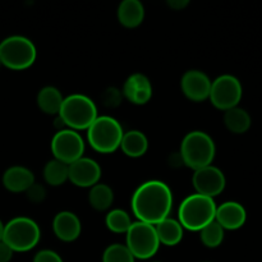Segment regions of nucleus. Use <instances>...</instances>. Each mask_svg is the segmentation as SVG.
Instances as JSON below:
<instances>
[{"label": "nucleus", "mask_w": 262, "mask_h": 262, "mask_svg": "<svg viewBox=\"0 0 262 262\" xmlns=\"http://www.w3.org/2000/svg\"><path fill=\"white\" fill-rule=\"evenodd\" d=\"M242 94L243 90L239 79L232 74H223L211 82L209 97L215 107L227 112L238 106Z\"/></svg>", "instance_id": "obj_9"}, {"label": "nucleus", "mask_w": 262, "mask_h": 262, "mask_svg": "<svg viewBox=\"0 0 262 262\" xmlns=\"http://www.w3.org/2000/svg\"><path fill=\"white\" fill-rule=\"evenodd\" d=\"M102 262H135V257L127 246L115 243V245H110L104 251Z\"/></svg>", "instance_id": "obj_27"}, {"label": "nucleus", "mask_w": 262, "mask_h": 262, "mask_svg": "<svg viewBox=\"0 0 262 262\" xmlns=\"http://www.w3.org/2000/svg\"><path fill=\"white\" fill-rule=\"evenodd\" d=\"M145 18V8L140 0H123L118 7V19L128 28L137 27Z\"/></svg>", "instance_id": "obj_18"}, {"label": "nucleus", "mask_w": 262, "mask_h": 262, "mask_svg": "<svg viewBox=\"0 0 262 262\" xmlns=\"http://www.w3.org/2000/svg\"><path fill=\"white\" fill-rule=\"evenodd\" d=\"M40 227L30 217H14L4 225L3 242L7 243L14 252H26L32 250L40 242Z\"/></svg>", "instance_id": "obj_5"}, {"label": "nucleus", "mask_w": 262, "mask_h": 262, "mask_svg": "<svg viewBox=\"0 0 262 262\" xmlns=\"http://www.w3.org/2000/svg\"><path fill=\"white\" fill-rule=\"evenodd\" d=\"M188 0H169L168 5L176 10H181L188 5Z\"/></svg>", "instance_id": "obj_32"}, {"label": "nucleus", "mask_w": 262, "mask_h": 262, "mask_svg": "<svg viewBox=\"0 0 262 262\" xmlns=\"http://www.w3.org/2000/svg\"><path fill=\"white\" fill-rule=\"evenodd\" d=\"M192 183H193L197 193L212 199L224 191L227 179H225L224 173L219 168L209 165L199 169V170H194Z\"/></svg>", "instance_id": "obj_11"}, {"label": "nucleus", "mask_w": 262, "mask_h": 262, "mask_svg": "<svg viewBox=\"0 0 262 262\" xmlns=\"http://www.w3.org/2000/svg\"><path fill=\"white\" fill-rule=\"evenodd\" d=\"M26 193H27V199L30 200L31 202H33V204H38V202H41L43 199H45L46 192H45V188H43L41 184L33 183L32 186L26 191Z\"/></svg>", "instance_id": "obj_29"}, {"label": "nucleus", "mask_w": 262, "mask_h": 262, "mask_svg": "<svg viewBox=\"0 0 262 262\" xmlns=\"http://www.w3.org/2000/svg\"><path fill=\"white\" fill-rule=\"evenodd\" d=\"M59 117L73 130L87 129L97 118V107L86 95L73 94L64 97Z\"/></svg>", "instance_id": "obj_6"}, {"label": "nucleus", "mask_w": 262, "mask_h": 262, "mask_svg": "<svg viewBox=\"0 0 262 262\" xmlns=\"http://www.w3.org/2000/svg\"><path fill=\"white\" fill-rule=\"evenodd\" d=\"M4 225L5 224H3V222L0 220V242L3 241V234H4Z\"/></svg>", "instance_id": "obj_33"}, {"label": "nucleus", "mask_w": 262, "mask_h": 262, "mask_svg": "<svg viewBox=\"0 0 262 262\" xmlns=\"http://www.w3.org/2000/svg\"><path fill=\"white\" fill-rule=\"evenodd\" d=\"M216 204L211 197L194 193L186 197L179 206L178 222L188 230H201L215 220Z\"/></svg>", "instance_id": "obj_2"}, {"label": "nucleus", "mask_w": 262, "mask_h": 262, "mask_svg": "<svg viewBox=\"0 0 262 262\" xmlns=\"http://www.w3.org/2000/svg\"><path fill=\"white\" fill-rule=\"evenodd\" d=\"M159 242L165 246H176L183 238V227L178 220L166 217L155 225Z\"/></svg>", "instance_id": "obj_20"}, {"label": "nucleus", "mask_w": 262, "mask_h": 262, "mask_svg": "<svg viewBox=\"0 0 262 262\" xmlns=\"http://www.w3.org/2000/svg\"><path fill=\"white\" fill-rule=\"evenodd\" d=\"M173 206V193L161 181L141 184L132 196V210L138 222L156 225L169 217Z\"/></svg>", "instance_id": "obj_1"}, {"label": "nucleus", "mask_w": 262, "mask_h": 262, "mask_svg": "<svg viewBox=\"0 0 262 262\" xmlns=\"http://www.w3.org/2000/svg\"><path fill=\"white\" fill-rule=\"evenodd\" d=\"M127 248L135 258L147 260L158 252L159 242L155 225L143 222L132 223L127 232Z\"/></svg>", "instance_id": "obj_8"}, {"label": "nucleus", "mask_w": 262, "mask_h": 262, "mask_svg": "<svg viewBox=\"0 0 262 262\" xmlns=\"http://www.w3.org/2000/svg\"><path fill=\"white\" fill-rule=\"evenodd\" d=\"M105 224L107 229L114 233H127L132 225V222H130L129 215L124 210L115 209L106 215Z\"/></svg>", "instance_id": "obj_26"}, {"label": "nucleus", "mask_w": 262, "mask_h": 262, "mask_svg": "<svg viewBox=\"0 0 262 262\" xmlns=\"http://www.w3.org/2000/svg\"><path fill=\"white\" fill-rule=\"evenodd\" d=\"M224 124L230 132L242 135L250 129L251 117L242 107H232L224 113Z\"/></svg>", "instance_id": "obj_22"}, {"label": "nucleus", "mask_w": 262, "mask_h": 262, "mask_svg": "<svg viewBox=\"0 0 262 262\" xmlns=\"http://www.w3.org/2000/svg\"><path fill=\"white\" fill-rule=\"evenodd\" d=\"M0 67H2V60H0Z\"/></svg>", "instance_id": "obj_34"}, {"label": "nucleus", "mask_w": 262, "mask_h": 262, "mask_svg": "<svg viewBox=\"0 0 262 262\" xmlns=\"http://www.w3.org/2000/svg\"><path fill=\"white\" fill-rule=\"evenodd\" d=\"M120 147L129 158H140L148 148L147 137L141 130H128L123 135Z\"/></svg>", "instance_id": "obj_19"}, {"label": "nucleus", "mask_w": 262, "mask_h": 262, "mask_svg": "<svg viewBox=\"0 0 262 262\" xmlns=\"http://www.w3.org/2000/svg\"><path fill=\"white\" fill-rule=\"evenodd\" d=\"M33 262H63V260L55 251L42 250L36 253V256L33 257Z\"/></svg>", "instance_id": "obj_30"}, {"label": "nucleus", "mask_w": 262, "mask_h": 262, "mask_svg": "<svg viewBox=\"0 0 262 262\" xmlns=\"http://www.w3.org/2000/svg\"><path fill=\"white\" fill-rule=\"evenodd\" d=\"M13 252L14 251L7 243H4L3 241L0 242V262H9L13 257Z\"/></svg>", "instance_id": "obj_31"}, {"label": "nucleus", "mask_w": 262, "mask_h": 262, "mask_svg": "<svg viewBox=\"0 0 262 262\" xmlns=\"http://www.w3.org/2000/svg\"><path fill=\"white\" fill-rule=\"evenodd\" d=\"M123 94L133 104H146L152 96V86H151L150 79L142 73L132 74L124 82Z\"/></svg>", "instance_id": "obj_15"}, {"label": "nucleus", "mask_w": 262, "mask_h": 262, "mask_svg": "<svg viewBox=\"0 0 262 262\" xmlns=\"http://www.w3.org/2000/svg\"><path fill=\"white\" fill-rule=\"evenodd\" d=\"M124 132L117 119L107 115H101L94 120L87 128V140L92 148L102 154L114 152L120 147Z\"/></svg>", "instance_id": "obj_4"}, {"label": "nucleus", "mask_w": 262, "mask_h": 262, "mask_svg": "<svg viewBox=\"0 0 262 262\" xmlns=\"http://www.w3.org/2000/svg\"><path fill=\"white\" fill-rule=\"evenodd\" d=\"M102 104L107 107H115L122 102V94L115 87H109L104 91L101 96Z\"/></svg>", "instance_id": "obj_28"}, {"label": "nucleus", "mask_w": 262, "mask_h": 262, "mask_svg": "<svg viewBox=\"0 0 262 262\" xmlns=\"http://www.w3.org/2000/svg\"><path fill=\"white\" fill-rule=\"evenodd\" d=\"M35 183V176L30 169L20 165L8 168L3 174V184L10 192H26Z\"/></svg>", "instance_id": "obj_17"}, {"label": "nucleus", "mask_w": 262, "mask_h": 262, "mask_svg": "<svg viewBox=\"0 0 262 262\" xmlns=\"http://www.w3.org/2000/svg\"><path fill=\"white\" fill-rule=\"evenodd\" d=\"M200 232H201L200 237H201L202 243L209 248L219 247L224 241V229L216 220L207 224Z\"/></svg>", "instance_id": "obj_25"}, {"label": "nucleus", "mask_w": 262, "mask_h": 262, "mask_svg": "<svg viewBox=\"0 0 262 262\" xmlns=\"http://www.w3.org/2000/svg\"><path fill=\"white\" fill-rule=\"evenodd\" d=\"M36 46L30 38L14 35L0 42V60L2 66L20 71L32 66L36 60Z\"/></svg>", "instance_id": "obj_7"}, {"label": "nucleus", "mask_w": 262, "mask_h": 262, "mask_svg": "<svg viewBox=\"0 0 262 262\" xmlns=\"http://www.w3.org/2000/svg\"><path fill=\"white\" fill-rule=\"evenodd\" d=\"M215 220L222 225L223 229L237 230L245 225L247 212L239 202L228 201L216 207Z\"/></svg>", "instance_id": "obj_14"}, {"label": "nucleus", "mask_w": 262, "mask_h": 262, "mask_svg": "<svg viewBox=\"0 0 262 262\" xmlns=\"http://www.w3.org/2000/svg\"><path fill=\"white\" fill-rule=\"evenodd\" d=\"M51 151L56 160L69 165L82 158L84 152V142L81 135L76 130H58L51 140Z\"/></svg>", "instance_id": "obj_10"}, {"label": "nucleus", "mask_w": 262, "mask_h": 262, "mask_svg": "<svg viewBox=\"0 0 262 262\" xmlns=\"http://www.w3.org/2000/svg\"><path fill=\"white\" fill-rule=\"evenodd\" d=\"M89 201L91 206L97 211L107 210L112 206L113 201H114L113 189L106 184H95L94 187H91V191H90Z\"/></svg>", "instance_id": "obj_23"}, {"label": "nucleus", "mask_w": 262, "mask_h": 262, "mask_svg": "<svg viewBox=\"0 0 262 262\" xmlns=\"http://www.w3.org/2000/svg\"><path fill=\"white\" fill-rule=\"evenodd\" d=\"M53 229L59 239L64 242H73L81 235L82 225L76 214L71 211H61L54 217Z\"/></svg>", "instance_id": "obj_16"}, {"label": "nucleus", "mask_w": 262, "mask_h": 262, "mask_svg": "<svg viewBox=\"0 0 262 262\" xmlns=\"http://www.w3.org/2000/svg\"><path fill=\"white\" fill-rule=\"evenodd\" d=\"M64 97L61 92L54 86H46L37 95V105L46 114H59Z\"/></svg>", "instance_id": "obj_21"}, {"label": "nucleus", "mask_w": 262, "mask_h": 262, "mask_svg": "<svg viewBox=\"0 0 262 262\" xmlns=\"http://www.w3.org/2000/svg\"><path fill=\"white\" fill-rule=\"evenodd\" d=\"M183 94L192 101H204L210 96L211 81L206 73L201 71H188L181 79Z\"/></svg>", "instance_id": "obj_13"}, {"label": "nucleus", "mask_w": 262, "mask_h": 262, "mask_svg": "<svg viewBox=\"0 0 262 262\" xmlns=\"http://www.w3.org/2000/svg\"><path fill=\"white\" fill-rule=\"evenodd\" d=\"M43 178L50 186H61L68 179V165L56 159L50 160L43 168Z\"/></svg>", "instance_id": "obj_24"}, {"label": "nucleus", "mask_w": 262, "mask_h": 262, "mask_svg": "<svg viewBox=\"0 0 262 262\" xmlns=\"http://www.w3.org/2000/svg\"><path fill=\"white\" fill-rule=\"evenodd\" d=\"M214 140L207 133L201 130H193L184 136L181 145L182 163L193 170L211 165L215 158Z\"/></svg>", "instance_id": "obj_3"}, {"label": "nucleus", "mask_w": 262, "mask_h": 262, "mask_svg": "<svg viewBox=\"0 0 262 262\" xmlns=\"http://www.w3.org/2000/svg\"><path fill=\"white\" fill-rule=\"evenodd\" d=\"M101 168L95 160L83 158L68 165V179L77 187H94L99 183Z\"/></svg>", "instance_id": "obj_12"}]
</instances>
